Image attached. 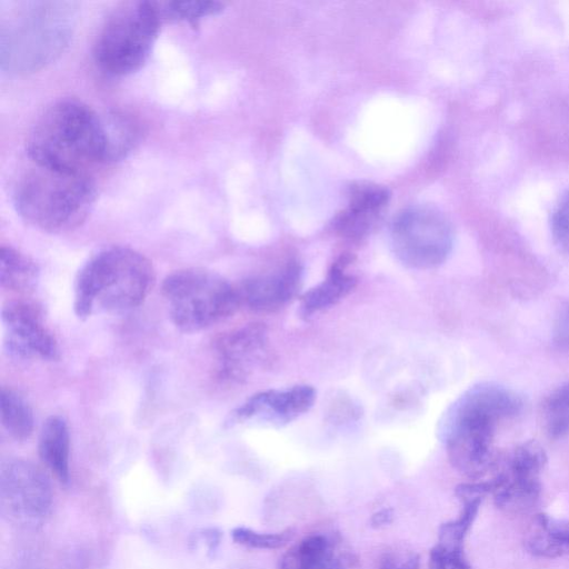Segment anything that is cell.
Returning <instances> with one entry per match:
<instances>
[{"instance_id":"28","label":"cell","mask_w":569,"mask_h":569,"mask_svg":"<svg viewBox=\"0 0 569 569\" xmlns=\"http://www.w3.org/2000/svg\"><path fill=\"white\" fill-rule=\"evenodd\" d=\"M420 558L415 552H386L380 559L379 569H419Z\"/></svg>"},{"instance_id":"22","label":"cell","mask_w":569,"mask_h":569,"mask_svg":"<svg viewBox=\"0 0 569 569\" xmlns=\"http://www.w3.org/2000/svg\"><path fill=\"white\" fill-rule=\"evenodd\" d=\"M1 425L16 440L28 439L33 431V413L29 403L17 391L2 388L0 395Z\"/></svg>"},{"instance_id":"5","label":"cell","mask_w":569,"mask_h":569,"mask_svg":"<svg viewBox=\"0 0 569 569\" xmlns=\"http://www.w3.org/2000/svg\"><path fill=\"white\" fill-rule=\"evenodd\" d=\"M154 269L142 253L123 246L99 250L78 271L73 310L87 319L96 312L119 313L139 307L154 284Z\"/></svg>"},{"instance_id":"23","label":"cell","mask_w":569,"mask_h":569,"mask_svg":"<svg viewBox=\"0 0 569 569\" xmlns=\"http://www.w3.org/2000/svg\"><path fill=\"white\" fill-rule=\"evenodd\" d=\"M541 420L550 439H561L569 433V382L559 386L545 398Z\"/></svg>"},{"instance_id":"24","label":"cell","mask_w":569,"mask_h":569,"mask_svg":"<svg viewBox=\"0 0 569 569\" xmlns=\"http://www.w3.org/2000/svg\"><path fill=\"white\" fill-rule=\"evenodd\" d=\"M162 21H182L196 27L203 18L218 14L224 8L218 1H154Z\"/></svg>"},{"instance_id":"3","label":"cell","mask_w":569,"mask_h":569,"mask_svg":"<svg viewBox=\"0 0 569 569\" xmlns=\"http://www.w3.org/2000/svg\"><path fill=\"white\" fill-rule=\"evenodd\" d=\"M26 149L39 164L88 173L107 163L102 113L76 99L58 100L37 119Z\"/></svg>"},{"instance_id":"13","label":"cell","mask_w":569,"mask_h":569,"mask_svg":"<svg viewBox=\"0 0 569 569\" xmlns=\"http://www.w3.org/2000/svg\"><path fill=\"white\" fill-rule=\"evenodd\" d=\"M266 345L262 323H248L221 335L213 345L218 377L227 381L244 379L262 357Z\"/></svg>"},{"instance_id":"25","label":"cell","mask_w":569,"mask_h":569,"mask_svg":"<svg viewBox=\"0 0 569 569\" xmlns=\"http://www.w3.org/2000/svg\"><path fill=\"white\" fill-rule=\"evenodd\" d=\"M232 540L247 548L274 550L286 546L293 537L291 529L280 532H259L246 527H237L231 531Z\"/></svg>"},{"instance_id":"1","label":"cell","mask_w":569,"mask_h":569,"mask_svg":"<svg viewBox=\"0 0 569 569\" xmlns=\"http://www.w3.org/2000/svg\"><path fill=\"white\" fill-rule=\"evenodd\" d=\"M523 401L513 390L483 382L467 390L449 409L443 421V440L451 466L478 480L497 465L495 437L507 420L516 418Z\"/></svg>"},{"instance_id":"16","label":"cell","mask_w":569,"mask_h":569,"mask_svg":"<svg viewBox=\"0 0 569 569\" xmlns=\"http://www.w3.org/2000/svg\"><path fill=\"white\" fill-rule=\"evenodd\" d=\"M388 200L389 191L383 187L371 183L352 187L349 208L337 220L338 232L349 239L363 237Z\"/></svg>"},{"instance_id":"7","label":"cell","mask_w":569,"mask_h":569,"mask_svg":"<svg viewBox=\"0 0 569 569\" xmlns=\"http://www.w3.org/2000/svg\"><path fill=\"white\" fill-rule=\"evenodd\" d=\"M161 292L172 323L184 332L207 329L231 316L240 305L237 288L221 276L200 268L168 274Z\"/></svg>"},{"instance_id":"26","label":"cell","mask_w":569,"mask_h":569,"mask_svg":"<svg viewBox=\"0 0 569 569\" xmlns=\"http://www.w3.org/2000/svg\"><path fill=\"white\" fill-rule=\"evenodd\" d=\"M551 233L556 246L569 256V190L560 197L553 209Z\"/></svg>"},{"instance_id":"11","label":"cell","mask_w":569,"mask_h":569,"mask_svg":"<svg viewBox=\"0 0 569 569\" xmlns=\"http://www.w3.org/2000/svg\"><path fill=\"white\" fill-rule=\"evenodd\" d=\"M1 315L4 347L10 355L21 359L59 358L58 341L38 305L11 300L2 307Z\"/></svg>"},{"instance_id":"9","label":"cell","mask_w":569,"mask_h":569,"mask_svg":"<svg viewBox=\"0 0 569 569\" xmlns=\"http://www.w3.org/2000/svg\"><path fill=\"white\" fill-rule=\"evenodd\" d=\"M547 463L543 448L536 441L518 445L489 480L496 507L508 513L532 510L541 495L540 476Z\"/></svg>"},{"instance_id":"30","label":"cell","mask_w":569,"mask_h":569,"mask_svg":"<svg viewBox=\"0 0 569 569\" xmlns=\"http://www.w3.org/2000/svg\"><path fill=\"white\" fill-rule=\"evenodd\" d=\"M393 520V511L390 508H382L370 518V526L373 528H382L390 525Z\"/></svg>"},{"instance_id":"29","label":"cell","mask_w":569,"mask_h":569,"mask_svg":"<svg viewBox=\"0 0 569 569\" xmlns=\"http://www.w3.org/2000/svg\"><path fill=\"white\" fill-rule=\"evenodd\" d=\"M552 340L559 350L569 353V302L561 308L557 316Z\"/></svg>"},{"instance_id":"8","label":"cell","mask_w":569,"mask_h":569,"mask_svg":"<svg viewBox=\"0 0 569 569\" xmlns=\"http://www.w3.org/2000/svg\"><path fill=\"white\" fill-rule=\"evenodd\" d=\"M390 241L396 257L415 269L443 263L453 246V230L447 217L428 206H415L392 221Z\"/></svg>"},{"instance_id":"10","label":"cell","mask_w":569,"mask_h":569,"mask_svg":"<svg viewBox=\"0 0 569 569\" xmlns=\"http://www.w3.org/2000/svg\"><path fill=\"white\" fill-rule=\"evenodd\" d=\"M2 510L21 525H37L49 513L52 491L49 479L37 466L22 459L2 463Z\"/></svg>"},{"instance_id":"18","label":"cell","mask_w":569,"mask_h":569,"mask_svg":"<svg viewBox=\"0 0 569 569\" xmlns=\"http://www.w3.org/2000/svg\"><path fill=\"white\" fill-rule=\"evenodd\" d=\"M41 461L59 482L67 485L70 477V433L61 416H50L43 422L38 441Z\"/></svg>"},{"instance_id":"27","label":"cell","mask_w":569,"mask_h":569,"mask_svg":"<svg viewBox=\"0 0 569 569\" xmlns=\"http://www.w3.org/2000/svg\"><path fill=\"white\" fill-rule=\"evenodd\" d=\"M428 569H471L463 550L435 545L429 553Z\"/></svg>"},{"instance_id":"20","label":"cell","mask_w":569,"mask_h":569,"mask_svg":"<svg viewBox=\"0 0 569 569\" xmlns=\"http://www.w3.org/2000/svg\"><path fill=\"white\" fill-rule=\"evenodd\" d=\"M40 269L29 256L11 246L0 249V284L14 292L32 291L39 280Z\"/></svg>"},{"instance_id":"15","label":"cell","mask_w":569,"mask_h":569,"mask_svg":"<svg viewBox=\"0 0 569 569\" xmlns=\"http://www.w3.org/2000/svg\"><path fill=\"white\" fill-rule=\"evenodd\" d=\"M353 562V555L341 549L337 539L312 533L282 555L279 569H350Z\"/></svg>"},{"instance_id":"14","label":"cell","mask_w":569,"mask_h":569,"mask_svg":"<svg viewBox=\"0 0 569 569\" xmlns=\"http://www.w3.org/2000/svg\"><path fill=\"white\" fill-rule=\"evenodd\" d=\"M301 272L297 262H289L276 271L244 280L237 288L240 303L260 312L279 310L299 290Z\"/></svg>"},{"instance_id":"12","label":"cell","mask_w":569,"mask_h":569,"mask_svg":"<svg viewBox=\"0 0 569 569\" xmlns=\"http://www.w3.org/2000/svg\"><path fill=\"white\" fill-rule=\"evenodd\" d=\"M315 400L316 390L308 385L261 391L238 407L228 423L287 425L306 413Z\"/></svg>"},{"instance_id":"6","label":"cell","mask_w":569,"mask_h":569,"mask_svg":"<svg viewBox=\"0 0 569 569\" xmlns=\"http://www.w3.org/2000/svg\"><path fill=\"white\" fill-rule=\"evenodd\" d=\"M162 22L154 1L119 4L104 20L94 42L97 64L117 77L137 72L148 61Z\"/></svg>"},{"instance_id":"17","label":"cell","mask_w":569,"mask_h":569,"mask_svg":"<svg viewBox=\"0 0 569 569\" xmlns=\"http://www.w3.org/2000/svg\"><path fill=\"white\" fill-rule=\"evenodd\" d=\"M523 546L540 558L569 557V520L547 513H537L523 535Z\"/></svg>"},{"instance_id":"2","label":"cell","mask_w":569,"mask_h":569,"mask_svg":"<svg viewBox=\"0 0 569 569\" xmlns=\"http://www.w3.org/2000/svg\"><path fill=\"white\" fill-rule=\"evenodd\" d=\"M1 10V69L13 74L38 71L56 60L73 34L78 3L18 0Z\"/></svg>"},{"instance_id":"19","label":"cell","mask_w":569,"mask_h":569,"mask_svg":"<svg viewBox=\"0 0 569 569\" xmlns=\"http://www.w3.org/2000/svg\"><path fill=\"white\" fill-rule=\"evenodd\" d=\"M350 260L342 257L333 263L325 280L307 291L301 300L303 315H312L332 307L356 286V278L347 272Z\"/></svg>"},{"instance_id":"21","label":"cell","mask_w":569,"mask_h":569,"mask_svg":"<svg viewBox=\"0 0 569 569\" xmlns=\"http://www.w3.org/2000/svg\"><path fill=\"white\" fill-rule=\"evenodd\" d=\"M107 163L126 158L139 141V127L136 121L120 111L102 112Z\"/></svg>"},{"instance_id":"4","label":"cell","mask_w":569,"mask_h":569,"mask_svg":"<svg viewBox=\"0 0 569 569\" xmlns=\"http://www.w3.org/2000/svg\"><path fill=\"white\" fill-rule=\"evenodd\" d=\"M96 198V183L89 173L56 169L29 159L12 188L18 214L34 228L52 233L81 226Z\"/></svg>"}]
</instances>
